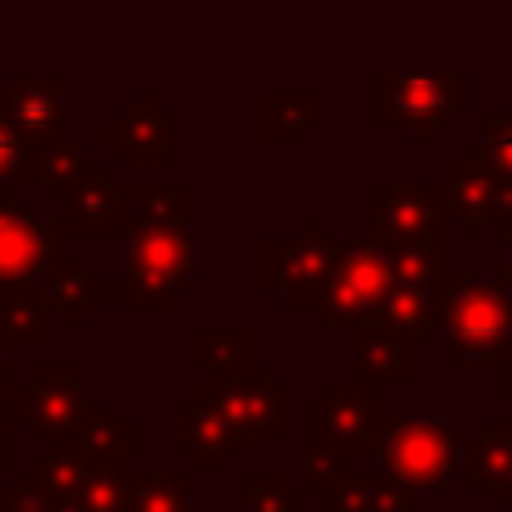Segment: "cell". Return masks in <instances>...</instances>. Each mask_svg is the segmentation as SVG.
<instances>
[{"label":"cell","instance_id":"cell-1","mask_svg":"<svg viewBox=\"0 0 512 512\" xmlns=\"http://www.w3.org/2000/svg\"><path fill=\"white\" fill-rule=\"evenodd\" d=\"M452 364H504L512 348V288L492 272H444L428 292Z\"/></svg>","mask_w":512,"mask_h":512},{"label":"cell","instance_id":"cell-40","mask_svg":"<svg viewBox=\"0 0 512 512\" xmlns=\"http://www.w3.org/2000/svg\"><path fill=\"white\" fill-rule=\"evenodd\" d=\"M500 224H512V176H508L504 196H500Z\"/></svg>","mask_w":512,"mask_h":512},{"label":"cell","instance_id":"cell-2","mask_svg":"<svg viewBox=\"0 0 512 512\" xmlns=\"http://www.w3.org/2000/svg\"><path fill=\"white\" fill-rule=\"evenodd\" d=\"M124 268H120V308L144 312V308H172L196 268V232L188 220L172 224H148L128 220L124 228Z\"/></svg>","mask_w":512,"mask_h":512},{"label":"cell","instance_id":"cell-41","mask_svg":"<svg viewBox=\"0 0 512 512\" xmlns=\"http://www.w3.org/2000/svg\"><path fill=\"white\" fill-rule=\"evenodd\" d=\"M0 368H8V344H4V336H0Z\"/></svg>","mask_w":512,"mask_h":512},{"label":"cell","instance_id":"cell-5","mask_svg":"<svg viewBox=\"0 0 512 512\" xmlns=\"http://www.w3.org/2000/svg\"><path fill=\"white\" fill-rule=\"evenodd\" d=\"M344 256V240L324 232L320 216H304L296 232H272L264 240V288L284 296V308L304 312L320 308L336 268Z\"/></svg>","mask_w":512,"mask_h":512},{"label":"cell","instance_id":"cell-33","mask_svg":"<svg viewBox=\"0 0 512 512\" xmlns=\"http://www.w3.org/2000/svg\"><path fill=\"white\" fill-rule=\"evenodd\" d=\"M0 512H56V500L32 472H20L8 476V488H0Z\"/></svg>","mask_w":512,"mask_h":512},{"label":"cell","instance_id":"cell-14","mask_svg":"<svg viewBox=\"0 0 512 512\" xmlns=\"http://www.w3.org/2000/svg\"><path fill=\"white\" fill-rule=\"evenodd\" d=\"M44 224L60 240H72V236H124L128 216H124V188H120V180H112L104 172V164L92 160L84 180L68 192V200Z\"/></svg>","mask_w":512,"mask_h":512},{"label":"cell","instance_id":"cell-36","mask_svg":"<svg viewBox=\"0 0 512 512\" xmlns=\"http://www.w3.org/2000/svg\"><path fill=\"white\" fill-rule=\"evenodd\" d=\"M28 416V380H16L8 368H0V428H12V420Z\"/></svg>","mask_w":512,"mask_h":512},{"label":"cell","instance_id":"cell-26","mask_svg":"<svg viewBox=\"0 0 512 512\" xmlns=\"http://www.w3.org/2000/svg\"><path fill=\"white\" fill-rule=\"evenodd\" d=\"M76 452L96 464H124L140 452V420L136 416H100L80 436Z\"/></svg>","mask_w":512,"mask_h":512},{"label":"cell","instance_id":"cell-21","mask_svg":"<svg viewBox=\"0 0 512 512\" xmlns=\"http://www.w3.org/2000/svg\"><path fill=\"white\" fill-rule=\"evenodd\" d=\"M52 300L44 288H8L0 292V336L8 348H44L48 344Z\"/></svg>","mask_w":512,"mask_h":512},{"label":"cell","instance_id":"cell-28","mask_svg":"<svg viewBox=\"0 0 512 512\" xmlns=\"http://www.w3.org/2000/svg\"><path fill=\"white\" fill-rule=\"evenodd\" d=\"M192 360L208 372H236V368L252 364L248 324H232V328L196 324L192 328Z\"/></svg>","mask_w":512,"mask_h":512},{"label":"cell","instance_id":"cell-18","mask_svg":"<svg viewBox=\"0 0 512 512\" xmlns=\"http://www.w3.org/2000/svg\"><path fill=\"white\" fill-rule=\"evenodd\" d=\"M324 120V92L316 88H272L264 92V144L296 148Z\"/></svg>","mask_w":512,"mask_h":512},{"label":"cell","instance_id":"cell-17","mask_svg":"<svg viewBox=\"0 0 512 512\" xmlns=\"http://www.w3.org/2000/svg\"><path fill=\"white\" fill-rule=\"evenodd\" d=\"M464 484L468 492L500 496L512 512V420H484L476 436L464 440Z\"/></svg>","mask_w":512,"mask_h":512},{"label":"cell","instance_id":"cell-25","mask_svg":"<svg viewBox=\"0 0 512 512\" xmlns=\"http://www.w3.org/2000/svg\"><path fill=\"white\" fill-rule=\"evenodd\" d=\"M128 496H132V472H124V464L88 460L72 496V512H128Z\"/></svg>","mask_w":512,"mask_h":512},{"label":"cell","instance_id":"cell-30","mask_svg":"<svg viewBox=\"0 0 512 512\" xmlns=\"http://www.w3.org/2000/svg\"><path fill=\"white\" fill-rule=\"evenodd\" d=\"M136 220L148 224H172V220H196V188L192 180H140L136 184Z\"/></svg>","mask_w":512,"mask_h":512},{"label":"cell","instance_id":"cell-15","mask_svg":"<svg viewBox=\"0 0 512 512\" xmlns=\"http://www.w3.org/2000/svg\"><path fill=\"white\" fill-rule=\"evenodd\" d=\"M248 436L228 428L216 412L196 404L192 396H180L172 404V448L192 460L196 476H224L236 456L248 452Z\"/></svg>","mask_w":512,"mask_h":512},{"label":"cell","instance_id":"cell-7","mask_svg":"<svg viewBox=\"0 0 512 512\" xmlns=\"http://www.w3.org/2000/svg\"><path fill=\"white\" fill-rule=\"evenodd\" d=\"M372 428H376V384L364 376L324 380L320 392L300 404L304 448L340 456L348 464H360V456H368Z\"/></svg>","mask_w":512,"mask_h":512},{"label":"cell","instance_id":"cell-34","mask_svg":"<svg viewBox=\"0 0 512 512\" xmlns=\"http://www.w3.org/2000/svg\"><path fill=\"white\" fill-rule=\"evenodd\" d=\"M40 148L24 144L4 120H0V184H32V160Z\"/></svg>","mask_w":512,"mask_h":512},{"label":"cell","instance_id":"cell-29","mask_svg":"<svg viewBox=\"0 0 512 512\" xmlns=\"http://www.w3.org/2000/svg\"><path fill=\"white\" fill-rule=\"evenodd\" d=\"M444 272H448V244H396L392 248V280L400 292L428 296Z\"/></svg>","mask_w":512,"mask_h":512},{"label":"cell","instance_id":"cell-3","mask_svg":"<svg viewBox=\"0 0 512 512\" xmlns=\"http://www.w3.org/2000/svg\"><path fill=\"white\" fill-rule=\"evenodd\" d=\"M368 456L404 488H448L464 468V440L444 420H392L376 416Z\"/></svg>","mask_w":512,"mask_h":512},{"label":"cell","instance_id":"cell-23","mask_svg":"<svg viewBox=\"0 0 512 512\" xmlns=\"http://www.w3.org/2000/svg\"><path fill=\"white\" fill-rule=\"evenodd\" d=\"M128 512H196L192 472H132Z\"/></svg>","mask_w":512,"mask_h":512},{"label":"cell","instance_id":"cell-12","mask_svg":"<svg viewBox=\"0 0 512 512\" xmlns=\"http://www.w3.org/2000/svg\"><path fill=\"white\" fill-rule=\"evenodd\" d=\"M68 256V240L36 220L16 192L0 196V292L24 288L32 276H52Z\"/></svg>","mask_w":512,"mask_h":512},{"label":"cell","instance_id":"cell-13","mask_svg":"<svg viewBox=\"0 0 512 512\" xmlns=\"http://www.w3.org/2000/svg\"><path fill=\"white\" fill-rule=\"evenodd\" d=\"M504 184H508V172L484 152V144L480 140L464 144V160H452L444 176L452 220H460L468 236H484V228L500 220Z\"/></svg>","mask_w":512,"mask_h":512},{"label":"cell","instance_id":"cell-4","mask_svg":"<svg viewBox=\"0 0 512 512\" xmlns=\"http://www.w3.org/2000/svg\"><path fill=\"white\" fill-rule=\"evenodd\" d=\"M468 104L464 72H376L372 76V120L376 128H408L412 144H432L448 112Z\"/></svg>","mask_w":512,"mask_h":512},{"label":"cell","instance_id":"cell-19","mask_svg":"<svg viewBox=\"0 0 512 512\" xmlns=\"http://www.w3.org/2000/svg\"><path fill=\"white\" fill-rule=\"evenodd\" d=\"M48 300H52V312L68 324V328H80L92 312L104 308V276L96 268L84 264V256H68L52 276H48Z\"/></svg>","mask_w":512,"mask_h":512},{"label":"cell","instance_id":"cell-9","mask_svg":"<svg viewBox=\"0 0 512 512\" xmlns=\"http://www.w3.org/2000/svg\"><path fill=\"white\" fill-rule=\"evenodd\" d=\"M392 248L380 240H344L340 268L316 308L328 328H364L376 324L384 300L392 296Z\"/></svg>","mask_w":512,"mask_h":512},{"label":"cell","instance_id":"cell-43","mask_svg":"<svg viewBox=\"0 0 512 512\" xmlns=\"http://www.w3.org/2000/svg\"><path fill=\"white\" fill-rule=\"evenodd\" d=\"M508 356H512V348H508Z\"/></svg>","mask_w":512,"mask_h":512},{"label":"cell","instance_id":"cell-20","mask_svg":"<svg viewBox=\"0 0 512 512\" xmlns=\"http://www.w3.org/2000/svg\"><path fill=\"white\" fill-rule=\"evenodd\" d=\"M320 512H412V488L384 472H352L320 496Z\"/></svg>","mask_w":512,"mask_h":512},{"label":"cell","instance_id":"cell-27","mask_svg":"<svg viewBox=\"0 0 512 512\" xmlns=\"http://www.w3.org/2000/svg\"><path fill=\"white\" fill-rule=\"evenodd\" d=\"M88 156H84V144H64V148H52V152H36L32 160V184L44 188V200L52 208H60L68 200V192L84 180L88 172Z\"/></svg>","mask_w":512,"mask_h":512},{"label":"cell","instance_id":"cell-35","mask_svg":"<svg viewBox=\"0 0 512 512\" xmlns=\"http://www.w3.org/2000/svg\"><path fill=\"white\" fill-rule=\"evenodd\" d=\"M484 152L512 176V108H484Z\"/></svg>","mask_w":512,"mask_h":512},{"label":"cell","instance_id":"cell-38","mask_svg":"<svg viewBox=\"0 0 512 512\" xmlns=\"http://www.w3.org/2000/svg\"><path fill=\"white\" fill-rule=\"evenodd\" d=\"M504 228V244H508V252H504V272H500V280L512 288V224H500Z\"/></svg>","mask_w":512,"mask_h":512},{"label":"cell","instance_id":"cell-42","mask_svg":"<svg viewBox=\"0 0 512 512\" xmlns=\"http://www.w3.org/2000/svg\"><path fill=\"white\" fill-rule=\"evenodd\" d=\"M12 192V184H0V196H8Z\"/></svg>","mask_w":512,"mask_h":512},{"label":"cell","instance_id":"cell-32","mask_svg":"<svg viewBox=\"0 0 512 512\" xmlns=\"http://www.w3.org/2000/svg\"><path fill=\"white\" fill-rule=\"evenodd\" d=\"M356 472V464L340 460V456H328V452H316V448H300V492H320L328 496L340 480H348Z\"/></svg>","mask_w":512,"mask_h":512},{"label":"cell","instance_id":"cell-24","mask_svg":"<svg viewBox=\"0 0 512 512\" xmlns=\"http://www.w3.org/2000/svg\"><path fill=\"white\" fill-rule=\"evenodd\" d=\"M376 324H380L392 340H400L404 348H412V352H416V348H428L432 336H436V320H432L428 296L400 292V288H392V296L384 300Z\"/></svg>","mask_w":512,"mask_h":512},{"label":"cell","instance_id":"cell-6","mask_svg":"<svg viewBox=\"0 0 512 512\" xmlns=\"http://www.w3.org/2000/svg\"><path fill=\"white\" fill-rule=\"evenodd\" d=\"M28 432L44 448L76 452L80 436L92 420L104 416V404L88 396L84 388V364L80 360H36L28 368Z\"/></svg>","mask_w":512,"mask_h":512},{"label":"cell","instance_id":"cell-22","mask_svg":"<svg viewBox=\"0 0 512 512\" xmlns=\"http://www.w3.org/2000/svg\"><path fill=\"white\" fill-rule=\"evenodd\" d=\"M356 376L364 380H412V348H404L400 340H392L380 324H364L356 328Z\"/></svg>","mask_w":512,"mask_h":512},{"label":"cell","instance_id":"cell-31","mask_svg":"<svg viewBox=\"0 0 512 512\" xmlns=\"http://www.w3.org/2000/svg\"><path fill=\"white\" fill-rule=\"evenodd\" d=\"M244 504L248 512H304V492L292 488L280 472H248Z\"/></svg>","mask_w":512,"mask_h":512},{"label":"cell","instance_id":"cell-10","mask_svg":"<svg viewBox=\"0 0 512 512\" xmlns=\"http://www.w3.org/2000/svg\"><path fill=\"white\" fill-rule=\"evenodd\" d=\"M448 220L444 180H376L372 188V228L388 248L448 244Z\"/></svg>","mask_w":512,"mask_h":512},{"label":"cell","instance_id":"cell-16","mask_svg":"<svg viewBox=\"0 0 512 512\" xmlns=\"http://www.w3.org/2000/svg\"><path fill=\"white\" fill-rule=\"evenodd\" d=\"M100 144L116 148L124 164H172L176 160V112L160 104L152 88H144L116 124L100 128Z\"/></svg>","mask_w":512,"mask_h":512},{"label":"cell","instance_id":"cell-39","mask_svg":"<svg viewBox=\"0 0 512 512\" xmlns=\"http://www.w3.org/2000/svg\"><path fill=\"white\" fill-rule=\"evenodd\" d=\"M500 396H504V400H512V356L500 364Z\"/></svg>","mask_w":512,"mask_h":512},{"label":"cell","instance_id":"cell-37","mask_svg":"<svg viewBox=\"0 0 512 512\" xmlns=\"http://www.w3.org/2000/svg\"><path fill=\"white\" fill-rule=\"evenodd\" d=\"M12 468V428H0V476Z\"/></svg>","mask_w":512,"mask_h":512},{"label":"cell","instance_id":"cell-11","mask_svg":"<svg viewBox=\"0 0 512 512\" xmlns=\"http://www.w3.org/2000/svg\"><path fill=\"white\" fill-rule=\"evenodd\" d=\"M0 120L32 148L52 152L64 148V120H68V76L48 72V76H28L12 72L8 84L0 88Z\"/></svg>","mask_w":512,"mask_h":512},{"label":"cell","instance_id":"cell-8","mask_svg":"<svg viewBox=\"0 0 512 512\" xmlns=\"http://www.w3.org/2000/svg\"><path fill=\"white\" fill-rule=\"evenodd\" d=\"M192 400L216 412L228 428H236L248 440L252 436L276 440L288 428L284 420L288 388L268 372L264 360H252L236 372H208L204 380L192 384Z\"/></svg>","mask_w":512,"mask_h":512}]
</instances>
